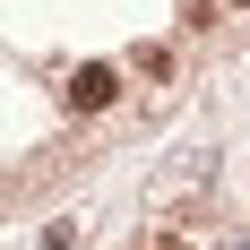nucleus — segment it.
Here are the masks:
<instances>
[{
    "instance_id": "nucleus-1",
    "label": "nucleus",
    "mask_w": 250,
    "mask_h": 250,
    "mask_svg": "<svg viewBox=\"0 0 250 250\" xmlns=\"http://www.w3.org/2000/svg\"><path fill=\"white\" fill-rule=\"evenodd\" d=\"M112 95H121V69H112V61H86V69L69 78V104H78V112H104Z\"/></svg>"
},
{
    "instance_id": "nucleus-2",
    "label": "nucleus",
    "mask_w": 250,
    "mask_h": 250,
    "mask_svg": "<svg viewBox=\"0 0 250 250\" xmlns=\"http://www.w3.org/2000/svg\"><path fill=\"white\" fill-rule=\"evenodd\" d=\"M155 250H181V242H155Z\"/></svg>"
},
{
    "instance_id": "nucleus-3",
    "label": "nucleus",
    "mask_w": 250,
    "mask_h": 250,
    "mask_svg": "<svg viewBox=\"0 0 250 250\" xmlns=\"http://www.w3.org/2000/svg\"><path fill=\"white\" fill-rule=\"evenodd\" d=\"M233 9H250V0H233Z\"/></svg>"
}]
</instances>
